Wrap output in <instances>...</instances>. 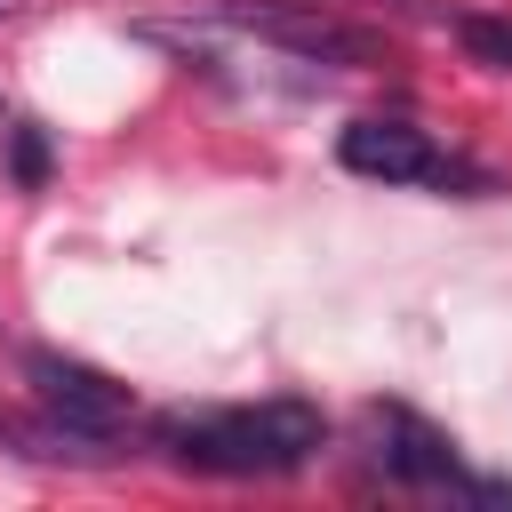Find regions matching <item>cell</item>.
I'll use <instances>...</instances> for the list:
<instances>
[{
	"mask_svg": "<svg viewBox=\"0 0 512 512\" xmlns=\"http://www.w3.org/2000/svg\"><path fill=\"white\" fill-rule=\"evenodd\" d=\"M24 376H32V400L48 408V424L72 432V440H112V432H128V416H136L128 384H112V376L88 368V360L24 352Z\"/></svg>",
	"mask_w": 512,
	"mask_h": 512,
	"instance_id": "obj_3",
	"label": "cell"
},
{
	"mask_svg": "<svg viewBox=\"0 0 512 512\" xmlns=\"http://www.w3.org/2000/svg\"><path fill=\"white\" fill-rule=\"evenodd\" d=\"M8 168H16V184H24V192L48 176V136H40L32 120H16V128H8Z\"/></svg>",
	"mask_w": 512,
	"mask_h": 512,
	"instance_id": "obj_7",
	"label": "cell"
},
{
	"mask_svg": "<svg viewBox=\"0 0 512 512\" xmlns=\"http://www.w3.org/2000/svg\"><path fill=\"white\" fill-rule=\"evenodd\" d=\"M376 464H384L400 488L512 496L504 480H472V472H464V456H456V440H448V432H432V424H424V416H408V408H376Z\"/></svg>",
	"mask_w": 512,
	"mask_h": 512,
	"instance_id": "obj_5",
	"label": "cell"
},
{
	"mask_svg": "<svg viewBox=\"0 0 512 512\" xmlns=\"http://www.w3.org/2000/svg\"><path fill=\"white\" fill-rule=\"evenodd\" d=\"M336 160H344L352 176H376V184H480V168L448 160V152H440L416 120H400V112L352 120V128L336 136Z\"/></svg>",
	"mask_w": 512,
	"mask_h": 512,
	"instance_id": "obj_2",
	"label": "cell"
},
{
	"mask_svg": "<svg viewBox=\"0 0 512 512\" xmlns=\"http://www.w3.org/2000/svg\"><path fill=\"white\" fill-rule=\"evenodd\" d=\"M160 448L192 472L224 480H280L320 456V408L304 400H256V408H208V416H160Z\"/></svg>",
	"mask_w": 512,
	"mask_h": 512,
	"instance_id": "obj_1",
	"label": "cell"
},
{
	"mask_svg": "<svg viewBox=\"0 0 512 512\" xmlns=\"http://www.w3.org/2000/svg\"><path fill=\"white\" fill-rule=\"evenodd\" d=\"M216 16H224L232 32H256V40H272V48H288V56H320V64H376V56H384L376 32H360V24L328 16V8H288V0H216Z\"/></svg>",
	"mask_w": 512,
	"mask_h": 512,
	"instance_id": "obj_4",
	"label": "cell"
},
{
	"mask_svg": "<svg viewBox=\"0 0 512 512\" xmlns=\"http://www.w3.org/2000/svg\"><path fill=\"white\" fill-rule=\"evenodd\" d=\"M456 40H464V56H472V64L512 72V16H456Z\"/></svg>",
	"mask_w": 512,
	"mask_h": 512,
	"instance_id": "obj_6",
	"label": "cell"
},
{
	"mask_svg": "<svg viewBox=\"0 0 512 512\" xmlns=\"http://www.w3.org/2000/svg\"><path fill=\"white\" fill-rule=\"evenodd\" d=\"M16 8H24V0H0V24H8V16H16Z\"/></svg>",
	"mask_w": 512,
	"mask_h": 512,
	"instance_id": "obj_8",
	"label": "cell"
}]
</instances>
